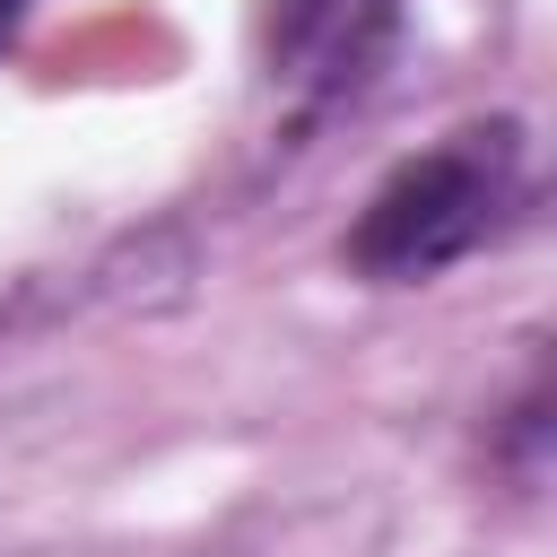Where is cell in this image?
<instances>
[{
	"label": "cell",
	"instance_id": "cell-1",
	"mask_svg": "<svg viewBox=\"0 0 557 557\" xmlns=\"http://www.w3.org/2000/svg\"><path fill=\"white\" fill-rule=\"evenodd\" d=\"M531 209H540L531 131L513 113H487V122L426 139L357 200L339 235V270L366 287H426L461 270L470 252H496L505 235H522Z\"/></svg>",
	"mask_w": 557,
	"mask_h": 557
},
{
	"label": "cell",
	"instance_id": "cell-2",
	"mask_svg": "<svg viewBox=\"0 0 557 557\" xmlns=\"http://www.w3.org/2000/svg\"><path fill=\"white\" fill-rule=\"evenodd\" d=\"M400 44V0H270L261 9V52L270 78L296 96V122L348 113Z\"/></svg>",
	"mask_w": 557,
	"mask_h": 557
},
{
	"label": "cell",
	"instance_id": "cell-3",
	"mask_svg": "<svg viewBox=\"0 0 557 557\" xmlns=\"http://www.w3.org/2000/svg\"><path fill=\"white\" fill-rule=\"evenodd\" d=\"M487 461H496L513 487H531V479L548 470V357H540V348H531L513 400H505L496 426H487Z\"/></svg>",
	"mask_w": 557,
	"mask_h": 557
},
{
	"label": "cell",
	"instance_id": "cell-4",
	"mask_svg": "<svg viewBox=\"0 0 557 557\" xmlns=\"http://www.w3.org/2000/svg\"><path fill=\"white\" fill-rule=\"evenodd\" d=\"M26 9H35V0H0V44H9L17 26H26Z\"/></svg>",
	"mask_w": 557,
	"mask_h": 557
}]
</instances>
